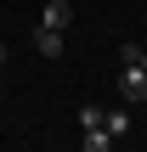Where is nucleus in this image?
<instances>
[{
    "label": "nucleus",
    "instance_id": "f257e3e1",
    "mask_svg": "<svg viewBox=\"0 0 147 152\" xmlns=\"http://www.w3.org/2000/svg\"><path fill=\"white\" fill-rule=\"evenodd\" d=\"M119 96L136 107V102H147V68L142 56H119Z\"/></svg>",
    "mask_w": 147,
    "mask_h": 152
},
{
    "label": "nucleus",
    "instance_id": "f03ea898",
    "mask_svg": "<svg viewBox=\"0 0 147 152\" xmlns=\"http://www.w3.org/2000/svg\"><path fill=\"white\" fill-rule=\"evenodd\" d=\"M34 51H40V56H62V51H68V34L40 23V28H34Z\"/></svg>",
    "mask_w": 147,
    "mask_h": 152
},
{
    "label": "nucleus",
    "instance_id": "7ed1b4c3",
    "mask_svg": "<svg viewBox=\"0 0 147 152\" xmlns=\"http://www.w3.org/2000/svg\"><path fill=\"white\" fill-rule=\"evenodd\" d=\"M40 23H45V28H62V34H68V23H74V6H68V0H51V6L40 11Z\"/></svg>",
    "mask_w": 147,
    "mask_h": 152
},
{
    "label": "nucleus",
    "instance_id": "20e7f679",
    "mask_svg": "<svg viewBox=\"0 0 147 152\" xmlns=\"http://www.w3.org/2000/svg\"><path fill=\"white\" fill-rule=\"evenodd\" d=\"M102 130H108L113 141H119V135H130V107H108V113H102Z\"/></svg>",
    "mask_w": 147,
    "mask_h": 152
},
{
    "label": "nucleus",
    "instance_id": "39448f33",
    "mask_svg": "<svg viewBox=\"0 0 147 152\" xmlns=\"http://www.w3.org/2000/svg\"><path fill=\"white\" fill-rule=\"evenodd\" d=\"M79 147H85V152H108V147H113V135H108V130H85Z\"/></svg>",
    "mask_w": 147,
    "mask_h": 152
},
{
    "label": "nucleus",
    "instance_id": "423d86ee",
    "mask_svg": "<svg viewBox=\"0 0 147 152\" xmlns=\"http://www.w3.org/2000/svg\"><path fill=\"white\" fill-rule=\"evenodd\" d=\"M79 130H102V107H79Z\"/></svg>",
    "mask_w": 147,
    "mask_h": 152
},
{
    "label": "nucleus",
    "instance_id": "0eeeda50",
    "mask_svg": "<svg viewBox=\"0 0 147 152\" xmlns=\"http://www.w3.org/2000/svg\"><path fill=\"white\" fill-rule=\"evenodd\" d=\"M0 68H6V45H0Z\"/></svg>",
    "mask_w": 147,
    "mask_h": 152
},
{
    "label": "nucleus",
    "instance_id": "6e6552de",
    "mask_svg": "<svg viewBox=\"0 0 147 152\" xmlns=\"http://www.w3.org/2000/svg\"><path fill=\"white\" fill-rule=\"evenodd\" d=\"M142 68H147V45H142Z\"/></svg>",
    "mask_w": 147,
    "mask_h": 152
}]
</instances>
